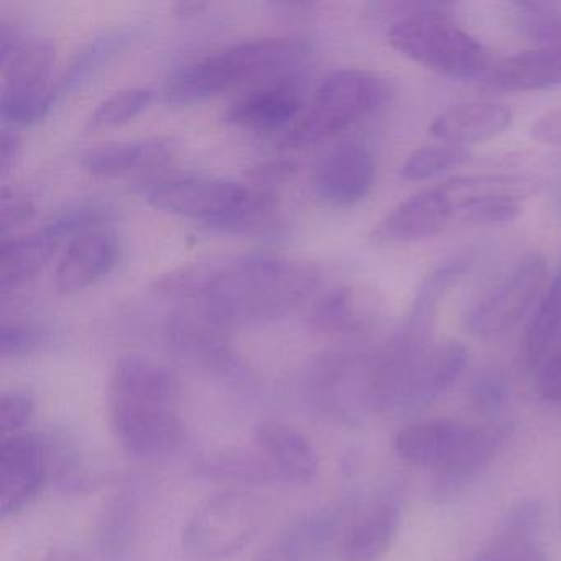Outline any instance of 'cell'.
<instances>
[{"mask_svg":"<svg viewBox=\"0 0 561 561\" xmlns=\"http://www.w3.org/2000/svg\"><path fill=\"white\" fill-rule=\"evenodd\" d=\"M321 274L294 259L245 254L182 265L157 278L153 291L163 300L193 305L226 327L277 320L311 297Z\"/></svg>","mask_w":561,"mask_h":561,"instance_id":"cell-1","label":"cell"},{"mask_svg":"<svg viewBox=\"0 0 561 561\" xmlns=\"http://www.w3.org/2000/svg\"><path fill=\"white\" fill-rule=\"evenodd\" d=\"M180 382L156 360L126 356L117 360L107 387L111 432L134 458L173 455L186 443L179 413Z\"/></svg>","mask_w":561,"mask_h":561,"instance_id":"cell-2","label":"cell"},{"mask_svg":"<svg viewBox=\"0 0 561 561\" xmlns=\"http://www.w3.org/2000/svg\"><path fill=\"white\" fill-rule=\"evenodd\" d=\"M153 208L202 221L229 234L264 231L274 221V190L245 186L202 173H153L137 183Z\"/></svg>","mask_w":561,"mask_h":561,"instance_id":"cell-3","label":"cell"},{"mask_svg":"<svg viewBox=\"0 0 561 561\" xmlns=\"http://www.w3.org/2000/svg\"><path fill=\"white\" fill-rule=\"evenodd\" d=\"M305 55L307 45L297 38L239 42L180 68L167 83L165 96L173 104L198 103L251 80L287 75Z\"/></svg>","mask_w":561,"mask_h":561,"instance_id":"cell-4","label":"cell"},{"mask_svg":"<svg viewBox=\"0 0 561 561\" xmlns=\"http://www.w3.org/2000/svg\"><path fill=\"white\" fill-rule=\"evenodd\" d=\"M387 38L403 57L451 80L488 77L492 68L484 45L430 5L397 18Z\"/></svg>","mask_w":561,"mask_h":561,"instance_id":"cell-5","label":"cell"},{"mask_svg":"<svg viewBox=\"0 0 561 561\" xmlns=\"http://www.w3.org/2000/svg\"><path fill=\"white\" fill-rule=\"evenodd\" d=\"M393 87L382 75L346 68L328 75L308 110L285 136V146L321 142L379 113L392 100Z\"/></svg>","mask_w":561,"mask_h":561,"instance_id":"cell-6","label":"cell"},{"mask_svg":"<svg viewBox=\"0 0 561 561\" xmlns=\"http://www.w3.org/2000/svg\"><path fill=\"white\" fill-rule=\"evenodd\" d=\"M267 505L255 494L226 491L196 505L182 531L188 561H226L241 553L261 534Z\"/></svg>","mask_w":561,"mask_h":561,"instance_id":"cell-7","label":"cell"},{"mask_svg":"<svg viewBox=\"0 0 561 561\" xmlns=\"http://www.w3.org/2000/svg\"><path fill=\"white\" fill-rule=\"evenodd\" d=\"M370 366L373 359L351 351L321 354L305 373V397L321 415L344 425H360L374 412Z\"/></svg>","mask_w":561,"mask_h":561,"instance_id":"cell-8","label":"cell"},{"mask_svg":"<svg viewBox=\"0 0 561 561\" xmlns=\"http://www.w3.org/2000/svg\"><path fill=\"white\" fill-rule=\"evenodd\" d=\"M548 265L540 252L525 254L474 307L466 327L479 340H495L512 330L540 297Z\"/></svg>","mask_w":561,"mask_h":561,"instance_id":"cell-9","label":"cell"},{"mask_svg":"<svg viewBox=\"0 0 561 561\" xmlns=\"http://www.w3.org/2000/svg\"><path fill=\"white\" fill-rule=\"evenodd\" d=\"M55 47L48 38L22 42L2 65L4 88L0 116L12 126H31L47 116L54 104L50 87Z\"/></svg>","mask_w":561,"mask_h":561,"instance_id":"cell-10","label":"cell"},{"mask_svg":"<svg viewBox=\"0 0 561 561\" xmlns=\"http://www.w3.org/2000/svg\"><path fill=\"white\" fill-rule=\"evenodd\" d=\"M48 474L47 449L42 436L31 433L4 436L0 443V512L21 514L44 489Z\"/></svg>","mask_w":561,"mask_h":561,"instance_id":"cell-11","label":"cell"},{"mask_svg":"<svg viewBox=\"0 0 561 561\" xmlns=\"http://www.w3.org/2000/svg\"><path fill=\"white\" fill-rule=\"evenodd\" d=\"M229 330L203 308L183 305L170 314L165 340L180 359L206 369H225L232 363Z\"/></svg>","mask_w":561,"mask_h":561,"instance_id":"cell-12","label":"cell"},{"mask_svg":"<svg viewBox=\"0 0 561 561\" xmlns=\"http://www.w3.org/2000/svg\"><path fill=\"white\" fill-rule=\"evenodd\" d=\"M376 183L373 153L359 144H341L318 162L313 190L328 205L353 206L363 202Z\"/></svg>","mask_w":561,"mask_h":561,"instance_id":"cell-13","label":"cell"},{"mask_svg":"<svg viewBox=\"0 0 561 561\" xmlns=\"http://www.w3.org/2000/svg\"><path fill=\"white\" fill-rule=\"evenodd\" d=\"M514 430L511 422L472 426L458 455L436 474L432 485L435 502L446 504L468 491L511 442Z\"/></svg>","mask_w":561,"mask_h":561,"instance_id":"cell-14","label":"cell"},{"mask_svg":"<svg viewBox=\"0 0 561 561\" xmlns=\"http://www.w3.org/2000/svg\"><path fill=\"white\" fill-rule=\"evenodd\" d=\"M301 88L294 75L264 80L236 98L225 117L242 129L275 130L301 116Z\"/></svg>","mask_w":561,"mask_h":561,"instance_id":"cell-15","label":"cell"},{"mask_svg":"<svg viewBox=\"0 0 561 561\" xmlns=\"http://www.w3.org/2000/svg\"><path fill=\"white\" fill-rule=\"evenodd\" d=\"M119 239L110 225L93 229L67 245L55 271V287L75 294L106 277L119 259Z\"/></svg>","mask_w":561,"mask_h":561,"instance_id":"cell-16","label":"cell"},{"mask_svg":"<svg viewBox=\"0 0 561 561\" xmlns=\"http://www.w3.org/2000/svg\"><path fill=\"white\" fill-rule=\"evenodd\" d=\"M451 219H455L451 203L436 186L396 206L374 229V239L396 244L423 241L439 234Z\"/></svg>","mask_w":561,"mask_h":561,"instance_id":"cell-17","label":"cell"},{"mask_svg":"<svg viewBox=\"0 0 561 561\" xmlns=\"http://www.w3.org/2000/svg\"><path fill=\"white\" fill-rule=\"evenodd\" d=\"M468 363V350L458 341L433 346L413 373L397 412H422L438 402L461 379Z\"/></svg>","mask_w":561,"mask_h":561,"instance_id":"cell-18","label":"cell"},{"mask_svg":"<svg viewBox=\"0 0 561 561\" xmlns=\"http://www.w3.org/2000/svg\"><path fill=\"white\" fill-rule=\"evenodd\" d=\"M175 147V142L169 137L104 144L87 150L81 156V165L91 175L104 179H117L133 173H147L150 176L172 159Z\"/></svg>","mask_w":561,"mask_h":561,"instance_id":"cell-19","label":"cell"},{"mask_svg":"<svg viewBox=\"0 0 561 561\" xmlns=\"http://www.w3.org/2000/svg\"><path fill=\"white\" fill-rule=\"evenodd\" d=\"M257 449L265 456L278 478L291 484H311L320 461L310 439L288 423L265 420L255 428Z\"/></svg>","mask_w":561,"mask_h":561,"instance_id":"cell-20","label":"cell"},{"mask_svg":"<svg viewBox=\"0 0 561 561\" xmlns=\"http://www.w3.org/2000/svg\"><path fill=\"white\" fill-rule=\"evenodd\" d=\"M471 430L455 420L413 423L397 433L393 448L402 461L439 471L458 455Z\"/></svg>","mask_w":561,"mask_h":561,"instance_id":"cell-21","label":"cell"},{"mask_svg":"<svg viewBox=\"0 0 561 561\" xmlns=\"http://www.w3.org/2000/svg\"><path fill=\"white\" fill-rule=\"evenodd\" d=\"M511 124L512 111L507 106L492 101H471L443 111L430 126V134L439 142L466 147L502 136Z\"/></svg>","mask_w":561,"mask_h":561,"instance_id":"cell-22","label":"cell"},{"mask_svg":"<svg viewBox=\"0 0 561 561\" xmlns=\"http://www.w3.org/2000/svg\"><path fill=\"white\" fill-rule=\"evenodd\" d=\"M402 505L387 497L353 522L341 543L344 561H382L399 535Z\"/></svg>","mask_w":561,"mask_h":561,"instance_id":"cell-23","label":"cell"},{"mask_svg":"<svg viewBox=\"0 0 561 561\" xmlns=\"http://www.w3.org/2000/svg\"><path fill=\"white\" fill-rule=\"evenodd\" d=\"M489 87L502 91H540L561 87V45L538 47L505 58L485 77Z\"/></svg>","mask_w":561,"mask_h":561,"instance_id":"cell-24","label":"cell"},{"mask_svg":"<svg viewBox=\"0 0 561 561\" xmlns=\"http://www.w3.org/2000/svg\"><path fill=\"white\" fill-rule=\"evenodd\" d=\"M543 524V502L524 497L515 502L499 524L495 534L479 548L471 561H514L535 547Z\"/></svg>","mask_w":561,"mask_h":561,"instance_id":"cell-25","label":"cell"},{"mask_svg":"<svg viewBox=\"0 0 561 561\" xmlns=\"http://www.w3.org/2000/svg\"><path fill=\"white\" fill-rule=\"evenodd\" d=\"M376 300L354 287H337L328 291L310 311L313 330L327 334H353L363 331L376 313Z\"/></svg>","mask_w":561,"mask_h":561,"instance_id":"cell-26","label":"cell"},{"mask_svg":"<svg viewBox=\"0 0 561 561\" xmlns=\"http://www.w3.org/2000/svg\"><path fill=\"white\" fill-rule=\"evenodd\" d=\"M58 249V242L44 228L4 238L0 249V288L14 290L34 278Z\"/></svg>","mask_w":561,"mask_h":561,"instance_id":"cell-27","label":"cell"},{"mask_svg":"<svg viewBox=\"0 0 561 561\" xmlns=\"http://www.w3.org/2000/svg\"><path fill=\"white\" fill-rule=\"evenodd\" d=\"M469 265L471 264L468 259L455 257L443 262L435 271L430 272L425 280L416 288L409 320L403 327L409 328L413 333L422 334V336L433 337L439 304L446 294L465 277Z\"/></svg>","mask_w":561,"mask_h":561,"instance_id":"cell-28","label":"cell"},{"mask_svg":"<svg viewBox=\"0 0 561 561\" xmlns=\"http://www.w3.org/2000/svg\"><path fill=\"white\" fill-rule=\"evenodd\" d=\"M48 474L58 488L68 492H91L100 488L104 471L90 461L87 453L64 436L44 438Z\"/></svg>","mask_w":561,"mask_h":561,"instance_id":"cell-29","label":"cell"},{"mask_svg":"<svg viewBox=\"0 0 561 561\" xmlns=\"http://www.w3.org/2000/svg\"><path fill=\"white\" fill-rule=\"evenodd\" d=\"M195 469L202 478L238 484H268L280 479L259 449L255 453L245 449L209 453L196 461Z\"/></svg>","mask_w":561,"mask_h":561,"instance_id":"cell-30","label":"cell"},{"mask_svg":"<svg viewBox=\"0 0 561 561\" xmlns=\"http://www.w3.org/2000/svg\"><path fill=\"white\" fill-rule=\"evenodd\" d=\"M561 333V272L553 278L525 334V359L530 369H538Z\"/></svg>","mask_w":561,"mask_h":561,"instance_id":"cell-31","label":"cell"},{"mask_svg":"<svg viewBox=\"0 0 561 561\" xmlns=\"http://www.w3.org/2000/svg\"><path fill=\"white\" fill-rule=\"evenodd\" d=\"M134 37V28H113L104 32L100 37L88 42L65 70L60 83L55 88V93L65 94L67 91L81 87L84 81L90 80L104 64L111 60L114 55L119 54Z\"/></svg>","mask_w":561,"mask_h":561,"instance_id":"cell-32","label":"cell"},{"mask_svg":"<svg viewBox=\"0 0 561 561\" xmlns=\"http://www.w3.org/2000/svg\"><path fill=\"white\" fill-rule=\"evenodd\" d=\"M451 206L481 196H511L524 202L538 190L537 180L525 175H472L455 176L438 185ZM455 213V211H453Z\"/></svg>","mask_w":561,"mask_h":561,"instance_id":"cell-33","label":"cell"},{"mask_svg":"<svg viewBox=\"0 0 561 561\" xmlns=\"http://www.w3.org/2000/svg\"><path fill=\"white\" fill-rule=\"evenodd\" d=\"M469 157H471V152L468 147L446 142L430 144V146L413 150L407 157L402 169H400V176L407 182L438 179V176L465 165Z\"/></svg>","mask_w":561,"mask_h":561,"instance_id":"cell-34","label":"cell"},{"mask_svg":"<svg viewBox=\"0 0 561 561\" xmlns=\"http://www.w3.org/2000/svg\"><path fill=\"white\" fill-rule=\"evenodd\" d=\"M152 98L153 91L150 88L134 87L116 91L98 104L96 110L88 117L87 129H104L127 123L142 113Z\"/></svg>","mask_w":561,"mask_h":561,"instance_id":"cell-35","label":"cell"},{"mask_svg":"<svg viewBox=\"0 0 561 561\" xmlns=\"http://www.w3.org/2000/svg\"><path fill=\"white\" fill-rule=\"evenodd\" d=\"M514 14L522 34L538 47L561 45V8L550 2H515Z\"/></svg>","mask_w":561,"mask_h":561,"instance_id":"cell-36","label":"cell"},{"mask_svg":"<svg viewBox=\"0 0 561 561\" xmlns=\"http://www.w3.org/2000/svg\"><path fill=\"white\" fill-rule=\"evenodd\" d=\"M455 218L469 225H508L520 218L524 206L522 199L511 196H481L469 198L453 206Z\"/></svg>","mask_w":561,"mask_h":561,"instance_id":"cell-37","label":"cell"},{"mask_svg":"<svg viewBox=\"0 0 561 561\" xmlns=\"http://www.w3.org/2000/svg\"><path fill=\"white\" fill-rule=\"evenodd\" d=\"M323 525L310 524L294 528L288 534L275 538L255 561H305L314 545L327 535Z\"/></svg>","mask_w":561,"mask_h":561,"instance_id":"cell-38","label":"cell"},{"mask_svg":"<svg viewBox=\"0 0 561 561\" xmlns=\"http://www.w3.org/2000/svg\"><path fill=\"white\" fill-rule=\"evenodd\" d=\"M508 393H511V382L505 374L497 369L482 370L469 387L472 409L484 416L497 415L507 402Z\"/></svg>","mask_w":561,"mask_h":561,"instance_id":"cell-39","label":"cell"},{"mask_svg":"<svg viewBox=\"0 0 561 561\" xmlns=\"http://www.w3.org/2000/svg\"><path fill=\"white\" fill-rule=\"evenodd\" d=\"M44 328L25 321H4L0 328V354L4 359L27 356L47 343Z\"/></svg>","mask_w":561,"mask_h":561,"instance_id":"cell-40","label":"cell"},{"mask_svg":"<svg viewBox=\"0 0 561 561\" xmlns=\"http://www.w3.org/2000/svg\"><path fill=\"white\" fill-rule=\"evenodd\" d=\"M35 402L27 392L12 390L0 399V432L4 436L24 433L25 426L34 419Z\"/></svg>","mask_w":561,"mask_h":561,"instance_id":"cell-41","label":"cell"},{"mask_svg":"<svg viewBox=\"0 0 561 561\" xmlns=\"http://www.w3.org/2000/svg\"><path fill=\"white\" fill-rule=\"evenodd\" d=\"M0 211H2V234L8 236L11 229L25 225L35 215L34 199L27 192L19 188L2 190L0 198Z\"/></svg>","mask_w":561,"mask_h":561,"instance_id":"cell-42","label":"cell"},{"mask_svg":"<svg viewBox=\"0 0 561 561\" xmlns=\"http://www.w3.org/2000/svg\"><path fill=\"white\" fill-rule=\"evenodd\" d=\"M538 393L547 402H561V341L538 367Z\"/></svg>","mask_w":561,"mask_h":561,"instance_id":"cell-43","label":"cell"},{"mask_svg":"<svg viewBox=\"0 0 561 561\" xmlns=\"http://www.w3.org/2000/svg\"><path fill=\"white\" fill-rule=\"evenodd\" d=\"M531 137L545 146L561 147V107L538 117L531 126Z\"/></svg>","mask_w":561,"mask_h":561,"instance_id":"cell-44","label":"cell"},{"mask_svg":"<svg viewBox=\"0 0 561 561\" xmlns=\"http://www.w3.org/2000/svg\"><path fill=\"white\" fill-rule=\"evenodd\" d=\"M19 150H21V139L18 134L11 129L2 130L0 136V170L2 175H8L14 167L15 160H18Z\"/></svg>","mask_w":561,"mask_h":561,"instance_id":"cell-45","label":"cell"},{"mask_svg":"<svg viewBox=\"0 0 561 561\" xmlns=\"http://www.w3.org/2000/svg\"><path fill=\"white\" fill-rule=\"evenodd\" d=\"M22 42L24 41H21L19 28L12 22H0V64L9 60V57L18 50Z\"/></svg>","mask_w":561,"mask_h":561,"instance_id":"cell-46","label":"cell"},{"mask_svg":"<svg viewBox=\"0 0 561 561\" xmlns=\"http://www.w3.org/2000/svg\"><path fill=\"white\" fill-rule=\"evenodd\" d=\"M514 561H548V557L541 548H538L537 545H535L534 548L525 551L524 554H520V557Z\"/></svg>","mask_w":561,"mask_h":561,"instance_id":"cell-47","label":"cell"},{"mask_svg":"<svg viewBox=\"0 0 561 561\" xmlns=\"http://www.w3.org/2000/svg\"><path fill=\"white\" fill-rule=\"evenodd\" d=\"M47 561H78L77 558L70 557V554H54V557L48 558Z\"/></svg>","mask_w":561,"mask_h":561,"instance_id":"cell-48","label":"cell"}]
</instances>
